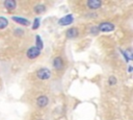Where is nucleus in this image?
I'll list each match as a JSON object with an SVG mask.
<instances>
[{"label": "nucleus", "mask_w": 133, "mask_h": 120, "mask_svg": "<svg viewBox=\"0 0 133 120\" xmlns=\"http://www.w3.org/2000/svg\"><path fill=\"white\" fill-rule=\"evenodd\" d=\"M116 82H117L116 77H114L113 75L109 76V78H108V83H109V86H114V85H116Z\"/></svg>", "instance_id": "dca6fc26"}, {"label": "nucleus", "mask_w": 133, "mask_h": 120, "mask_svg": "<svg viewBox=\"0 0 133 120\" xmlns=\"http://www.w3.org/2000/svg\"><path fill=\"white\" fill-rule=\"evenodd\" d=\"M33 10H34V13H35V14L41 15V14H43V13H45V11H46V6H45L44 4H37V5H35V6H34Z\"/></svg>", "instance_id": "9b49d317"}, {"label": "nucleus", "mask_w": 133, "mask_h": 120, "mask_svg": "<svg viewBox=\"0 0 133 120\" xmlns=\"http://www.w3.org/2000/svg\"><path fill=\"white\" fill-rule=\"evenodd\" d=\"M86 18H97L98 17V14L97 13H88L85 15Z\"/></svg>", "instance_id": "f3484780"}, {"label": "nucleus", "mask_w": 133, "mask_h": 120, "mask_svg": "<svg viewBox=\"0 0 133 120\" xmlns=\"http://www.w3.org/2000/svg\"><path fill=\"white\" fill-rule=\"evenodd\" d=\"M98 30L99 31H102V32H109V31H113L115 26L113 23L111 22H102L100 23L98 26H97Z\"/></svg>", "instance_id": "f03ea898"}, {"label": "nucleus", "mask_w": 133, "mask_h": 120, "mask_svg": "<svg viewBox=\"0 0 133 120\" xmlns=\"http://www.w3.org/2000/svg\"><path fill=\"white\" fill-rule=\"evenodd\" d=\"M86 6L90 10H96V9H99L102 6V2L99 1V0H88L86 2Z\"/></svg>", "instance_id": "423d86ee"}, {"label": "nucleus", "mask_w": 133, "mask_h": 120, "mask_svg": "<svg viewBox=\"0 0 133 120\" xmlns=\"http://www.w3.org/2000/svg\"><path fill=\"white\" fill-rule=\"evenodd\" d=\"M12 21L17 22L18 24H21V25H25V26H28L30 25V21L25 19V18H22V17H18V16H12L11 17Z\"/></svg>", "instance_id": "1a4fd4ad"}, {"label": "nucleus", "mask_w": 133, "mask_h": 120, "mask_svg": "<svg viewBox=\"0 0 133 120\" xmlns=\"http://www.w3.org/2000/svg\"><path fill=\"white\" fill-rule=\"evenodd\" d=\"M53 67L55 70H62L64 67V62L62 59V57L60 56H56L53 59Z\"/></svg>", "instance_id": "0eeeda50"}, {"label": "nucleus", "mask_w": 133, "mask_h": 120, "mask_svg": "<svg viewBox=\"0 0 133 120\" xmlns=\"http://www.w3.org/2000/svg\"><path fill=\"white\" fill-rule=\"evenodd\" d=\"M78 35H79V31H78V29H77L76 27H71V28H69V29L66 30V32H65L66 39H70V40L75 39V38H77Z\"/></svg>", "instance_id": "6e6552de"}, {"label": "nucleus", "mask_w": 133, "mask_h": 120, "mask_svg": "<svg viewBox=\"0 0 133 120\" xmlns=\"http://www.w3.org/2000/svg\"><path fill=\"white\" fill-rule=\"evenodd\" d=\"M36 77L41 80H47L51 77V71L48 69V68H41L36 71L35 73Z\"/></svg>", "instance_id": "f257e3e1"}, {"label": "nucleus", "mask_w": 133, "mask_h": 120, "mask_svg": "<svg viewBox=\"0 0 133 120\" xmlns=\"http://www.w3.org/2000/svg\"><path fill=\"white\" fill-rule=\"evenodd\" d=\"M49 103V98L46 95H41L36 98V105L39 109H44L45 106H47Z\"/></svg>", "instance_id": "39448f33"}, {"label": "nucleus", "mask_w": 133, "mask_h": 120, "mask_svg": "<svg viewBox=\"0 0 133 120\" xmlns=\"http://www.w3.org/2000/svg\"><path fill=\"white\" fill-rule=\"evenodd\" d=\"M39 24H41V19L39 18H35L34 21H33V25H32V29L35 30L39 27Z\"/></svg>", "instance_id": "2eb2a0df"}, {"label": "nucleus", "mask_w": 133, "mask_h": 120, "mask_svg": "<svg viewBox=\"0 0 133 120\" xmlns=\"http://www.w3.org/2000/svg\"><path fill=\"white\" fill-rule=\"evenodd\" d=\"M90 33H92V34H98L99 33V30H98L97 26H92L90 28Z\"/></svg>", "instance_id": "a211bd4d"}, {"label": "nucleus", "mask_w": 133, "mask_h": 120, "mask_svg": "<svg viewBox=\"0 0 133 120\" xmlns=\"http://www.w3.org/2000/svg\"><path fill=\"white\" fill-rule=\"evenodd\" d=\"M8 25V20L5 17H0V30L6 28Z\"/></svg>", "instance_id": "f8f14e48"}, {"label": "nucleus", "mask_w": 133, "mask_h": 120, "mask_svg": "<svg viewBox=\"0 0 133 120\" xmlns=\"http://www.w3.org/2000/svg\"><path fill=\"white\" fill-rule=\"evenodd\" d=\"M3 6L7 10H14L17 7V2L15 0H5L3 2Z\"/></svg>", "instance_id": "9d476101"}, {"label": "nucleus", "mask_w": 133, "mask_h": 120, "mask_svg": "<svg viewBox=\"0 0 133 120\" xmlns=\"http://www.w3.org/2000/svg\"><path fill=\"white\" fill-rule=\"evenodd\" d=\"M41 51L42 50L34 45V46H31L30 48H28V50L26 52V55H27V57L29 59H34V58H36L41 54Z\"/></svg>", "instance_id": "7ed1b4c3"}, {"label": "nucleus", "mask_w": 133, "mask_h": 120, "mask_svg": "<svg viewBox=\"0 0 133 120\" xmlns=\"http://www.w3.org/2000/svg\"><path fill=\"white\" fill-rule=\"evenodd\" d=\"M14 35H16V37H23L24 35V30L22 28H15L14 29Z\"/></svg>", "instance_id": "ddd939ff"}, {"label": "nucleus", "mask_w": 133, "mask_h": 120, "mask_svg": "<svg viewBox=\"0 0 133 120\" xmlns=\"http://www.w3.org/2000/svg\"><path fill=\"white\" fill-rule=\"evenodd\" d=\"M35 41H36V43H35V46L42 50V49H43V41H42L41 37H39V35H36V37H35Z\"/></svg>", "instance_id": "4468645a"}, {"label": "nucleus", "mask_w": 133, "mask_h": 120, "mask_svg": "<svg viewBox=\"0 0 133 120\" xmlns=\"http://www.w3.org/2000/svg\"><path fill=\"white\" fill-rule=\"evenodd\" d=\"M73 22H74V17H73V15H71V14H69V15H66V16H64V17H61V18L57 21L58 25H60V26H66V25L72 24Z\"/></svg>", "instance_id": "20e7f679"}, {"label": "nucleus", "mask_w": 133, "mask_h": 120, "mask_svg": "<svg viewBox=\"0 0 133 120\" xmlns=\"http://www.w3.org/2000/svg\"><path fill=\"white\" fill-rule=\"evenodd\" d=\"M128 71H129V72H132V66H129V68H128Z\"/></svg>", "instance_id": "6ab92c4d"}]
</instances>
